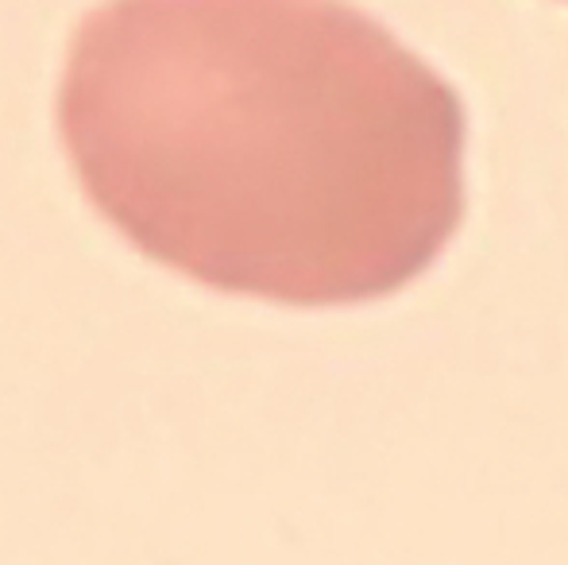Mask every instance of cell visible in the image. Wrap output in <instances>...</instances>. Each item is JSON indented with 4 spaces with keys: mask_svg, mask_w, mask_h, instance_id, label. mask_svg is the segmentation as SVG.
Segmentation results:
<instances>
[{
    "mask_svg": "<svg viewBox=\"0 0 568 565\" xmlns=\"http://www.w3.org/2000/svg\"><path fill=\"white\" fill-rule=\"evenodd\" d=\"M59 137L143 256L286 306L387 299L464 218L460 98L348 0H105Z\"/></svg>",
    "mask_w": 568,
    "mask_h": 565,
    "instance_id": "cell-1",
    "label": "cell"
}]
</instances>
